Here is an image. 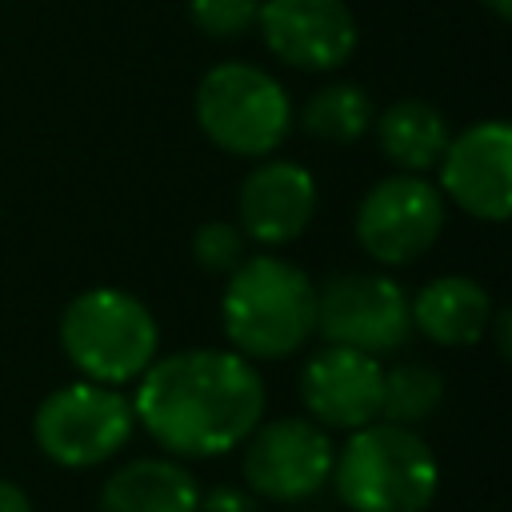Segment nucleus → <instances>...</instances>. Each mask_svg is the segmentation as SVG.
Masks as SVG:
<instances>
[{"label": "nucleus", "mask_w": 512, "mask_h": 512, "mask_svg": "<svg viewBox=\"0 0 512 512\" xmlns=\"http://www.w3.org/2000/svg\"><path fill=\"white\" fill-rule=\"evenodd\" d=\"M132 416L176 456H220L260 424L264 380L240 352H172L140 372Z\"/></svg>", "instance_id": "nucleus-1"}, {"label": "nucleus", "mask_w": 512, "mask_h": 512, "mask_svg": "<svg viewBox=\"0 0 512 512\" xmlns=\"http://www.w3.org/2000/svg\"><path fill=\"white\" fill-rule=\"evenodd\" d=\"M220 316L244 360H280L316 332V284L284 256H244L228 272Z\"/></svg>", "instance_id": "nucleus-2"}, {"label": "nucleus", "mask_w": 512, "mask_h": 512, "mask_svg": "<svg viewBox=\"0 0 512 512\" xmlns=\"http://www.w3.org/2000/svg\"><path fill=\"white\" fill-rule=\"evenodd\" d=\"M332 480L352 512H424L436 496L440 468L412 428L372 420L344 440Z\"/></svg>", "instance_id": "nucleus-3"}, {"label": "nucleus", "mask_w": 512, "mask_h": 512, "mask_svg": "<svg viewBox=\"0 0 512 512\" xmlns=\"http://www.w3.org/2000/svg\"><path fill=\"white\" fill-rule=\"evenodd\" d=\"M60 348L96 384H128L156 360L160 328L144 300L124 288H84L60 316Z\"/></svg>", "instance_id": "nucleus-4"}, {"label": "nucleus", "mask_w": 512, "mask_h": 512, "mask_svg": "<svg viewBox=\"0 0 512 512\" xmlns=\"http://www.w3.org/2000/svg\"><path fill=\"white\" fill-rule=\"evenodd\" d=\"M196 124L232 156H268L292 128V104L284 84L244 60L216 64L196 88Z\"/></svg>", "instance_id": "nucleus-5"}, {"label": "nucleus", "mask_w": 512, "mask_h": 512, "mask_svg": "<svg viewBox=\"0 0 512 512\" xmlns=\"http://www.w3.org/2000/svg\"><path fill=\"white\" fill-rule=\"evenodd\" d=\"M132 424V400L96 380H76L48 392L32 416L40 452L64 468H92L112 460L128 444Z\"/></svg>", "instance_id": "nucleus-6"}, {"label": "nucleus", "mask_w": 512, "mask_h": 512, "mask_svg": "<svg viewBox=\"0 0 512 512\" xmlns=\"http://www.w3.org/2000/svg\"><path fill=\"white\" fill-rule=\"evenodd\" d=\"M444 232V196L416 172L372 184L356 208V240L380 264H412Z\"/></svg>", "instance_id": "nucleus-7"}, {"label": "nucleus", "mask_w": 512, "mask_h": 512, "mask_svg": "<svg viewBox=\"0 0 512 512\" xmlns=\"http://www.w3.org/2000/svg\"><path fill=\"white\" fill-rule=\"evenodd\" d=\"M316 328L328 344H344L368 356L392 352L412 332L408 296L388 276H368V272L332 276L316 292Z\"/></svg>", "instance_id": "nucleus-8"}, {"label": "nucleus", "mask_w": 512, "mask_h": 512, "mask_svg": "<svg viewBox=\"0 0 512 512\" xmlns=\"http://www.w3.org/2000/svg\"><path fill=\"white\" fill-rule=\"evenodd\" d=\"M336 448L316 420L256 424L244 440V480L264 500H308L332 476Z\"/></svg>", "instance_id": "nucleus-9"}, {"label": "nucleus", "mask_w": 512, "mask_h": 512, "mask_svg": "<svg viewBox=\"0 0 512 512\" xmlns=\"http://www.w3.org/2000/svg\"><path fill=\"white\" fill-rule=\"evenodd\" d=\"M440 196L476 220L500 224L512 212V128L504 120H480L448 136L440 156Z\"/></svg>", "instance_id": "nucleus-10"}, {"label": "nucleus", "mask_w": 512, "mask_h": 512, "mask_svg": "<svg viewBox=\"0 0 512 512\" xmlns=\"http://www.w3.org/2000/svg\"><path fill=\"white\" fill-rule=\"evenodd\" d=\"M256 24L268 52L300 72H332L360 44L344 0H260Z\"/></svg>", "instance_id": "nucleus-11"}, {"label": "nucleus", "mask_w": 512, "mask_h": 512, "mask_svg": "<svg viewBox=\"0 0 512 512\" xmlns=\"http://www.w3.org/2000/svg\"><path fill=\"white\" fill-rule=\"evenodd\" d=\"M384 368L376 356L328 344L300 372V400L324 428H364L380 416Z\"/></svg>", "instance_id": "nucleus-12"}, {"label": "nucleus", "mask_w": 512, "mask_h": 512, "mask_svg": "<svg viewBox=\"0 0 512 512\" xmlns=\"http://www.w3.org/2000/svg\"><path fill=\"white\" fill-rule=\"evenodd\" d=\"M316 216V180L292 160H264L240 184V232L256 244H288Z\"/></svg>", "instance_id": "nucleus-13"}, {"label": "nucleus", "mask_w": 512, "mask_h": 512, "mask_svg": "<svg viewBox=\"0 0 512 512\" xmlns=\"http://www.w3.org/2000/svg\"><path fill=\"white\" fill-rule=\"evenodd\" d=\"M492 312V296L472 276H436L416 292V300H408L412 328L444 348H468L484 340Z\"/></svg>", "instance_id": "nucleus-14"}, {"label": "nucleus", "mask_w": 512, "mask_h": 512, "mask_svg": "<svg viewBox=\"0 0 512 512\" xmlns=\"http://www.w3.org/2000/svg\"><path fill=\"white\" fill-rule=\"evenodd\" d=\"M196 476L176 460H132L100 488V512H196Z\"/></svg>", "instance_id": "nucleus-15"}, {"label": "nucleus", "mask_w": 512, "mask_h": 512, "mask_svg": "<svg viewBox=\"0 0 512 512\" xmlns=\"http://www.w3.org/2000/svg\"><path fill=\"white\" fill-rule=\"evenodd\" d=\"M376 124V144L380 152L400 168V172H416L424 176L428 168L440 164L444 148H448V120L440 108H432L428 100H416V96H404L396 104H388L380 112Z\"/></svg>", "instance_id": "nucleus-16"}, {"label": "nucleus", "mask_w": 512, "mask_h": 512, "mask_svg": "<svg viewBox=\"0 0 512 512\" xmlns=\"http://www.w3.org/2000/svg\"><path fill=\"white\" fill-rule=\"evenodd\" d=\"M372 100L356 84H328L308 96L304 104V128L316 140L328 144H352L372 128Z\"/></svg>", "instance_id": "nucleus-17"}, {"label": "nucleus", "mask_w": 512, "mask_h": 512, "mask_svg": "<svg viewBox=\"0 0 512 512\" xmlns=\"http://www.w3.org/2000/svg\"><path fill=\"white\" fill-rule=\"evenodd\" d=\"M444 400V380L432 364H396L384 372V392H380V416L388 424H420L436 412Z\"/></svg>", "instance_id": "nucleus-18"}, {"label": "nucleus", "mask_w": 512, "mask_h": 512, "mask_svg": "<svg viewBox=\"0 0 512 512\" xmlns=\"http://www.w3.org/2000/svg\"><path fill=\"white\" fill-rule=\"evenodd\" d=\"M260 0H188V20L216 40L244 36L256 24Z\"/></svg>", "instance_id": "nucleus-19"}, {"label": "nucleus", "mask_w": 512, "mask_h": 512, "mask_svg": "<svg viewBox=\"0 0 512 512\" xmlns=\"http://www.w3.org/2000/svg\"><path fill=\"white\" fill-rule=\"evenodd\" d=\"M192 256L208 272H232L244 260V232L228 220H208L192 232Z\"/></svg>", "instance_id": "nucleus-20"}, {"label": "nucleus", "mask_w": 512, "mask_h": 512, "mask_svg": "<svg viewBox=\"0 0 512 512\" xmlns=\"http://www.w3.org/2000/svg\"><path fill=\"white\" fill-rule=\"evenodd\" d=\"M196 512H260V508L244 488H212L208 496H200Z\"/></svg>", "instance_id": "nucleus-21"}, {"label": "nucleus", "mask_w": 512, "mask_h": 512, "mask_svg": "<svg viewBox=\"0 0 512 512\" xmlns=\"http://www.w3.org/2000/svg\"><path fill=\"white\" fill-rule=\"evenodd\" d=\"M0 512H32L28 496L12 480H0Z\"/></svg>", "instance_id": "nucleus-22"}, {"label": "nucleus", "mask_w": 512, "mask_h": 512, "mask_svg": "<svg viewBox=\"0 0 512 512\" xmlns=\"http://www.w3.org/2000/svg\"><path fill=\"white\" fill-rule=\"evenodd\" d=\"M480 4H484L492 16H500V20H508V16H512V0H480Z\"/></svg>", "instance_id": "nucleus-23"}]
</instances>
